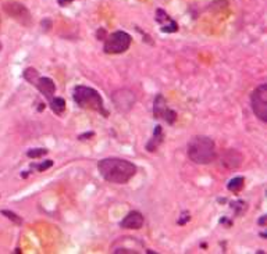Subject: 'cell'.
Instances as JSON below:
<instances>
[{"label":"cell","instance_id":"cell-1","mask_svg":"<svg viewBox=\"0 0 267 254\" xmlns=\"http://www.w3.org/2000/svg\"><path fill=\"white\" fill-rule=\"evenodd\" d=\"M99 173L108 182L127 183L137 173V167L127 160L117 157H109L100 160L98 164Z\"/></svg>","mask_w":267,"mask_h":254},{"label":"cell","instance_id":"cell-2","mask_svg":"<svg viewBox=\"0 0 267 254\" xmlns=\"http://www.w3.org/2000/svg\"><path fill=\"white\" fill-rule=\"evenodd\" d=\"M188 157L196 164H209L215 161L217 157L216 145L210 137L198 135L194 136L188 143Z\"/></svg>","mask_w":267,"mask_h":254},{"label":"cell","instance_id":"cell-3","mask_svg":"<svg viewBox=\"0 0 267 254\" xmlns=\"http://www.w3.org/2000/svg\"><path fill=\"white\" fill-rule=\"evenodd\" d=\"M74 100L81 108H89L93 111H98L103 114L104 117H108V111L104 108L102 96L99 95L98 91H95L92 88L84 87L79 85L74 89Z\"/></svg>","mask_w":267,"mask_h":254},{"label":"cell","instance_id":"cell-4","mask_svg":"<svg viewBox=\"0 0 267 254\" xmlns=\"http://www.w3.org/2000/svg\"><path fill=\"white\" fill-rule=\"evenodd\" d=\"M24 78H25L30 83L35 85V87L39 89V92L45 95V97H46L47 100H51V99H53V95H55V92H56V85H55V82L51 81L50 78L39 76L35 68H26L25 71H24Z\"/></svg>","mask_w":267,"mask_h":254},{"label":"cell","instance_id":"cell-5","mask_svg":"<svg viewBox=\"0 0 267 254\" xmlns=\"http://www.w3.org/2000/svg\"><path fill=\"white\" fill-rule=\"evenodd\" d=\"M129 45H131V36L124 31H117L106 38L103 50L108 54H120L128 50Z\"/></svg>","mask_w":267,"mask_h":254},{"label":"cell","instance_id":"cell-6","mask_svg":"<svg viewBox=\"0 0 267 254\" xmlns=\"http://www.w3.org/2000/svg\"><path fill=\"white\" fill-rule=\"evenodd\" d=\"M252 110L260 121H267V85L262 83L257 87L251 97Z\"/></svg>","mask_w":267,"mask_h":254},{"label":"cell","instance_id":"cell-7","mask_svg":"<svg viewBox=\"0 0 267 254\" xmlns=\"http://www.w3.org/2000/svg\"><path fill=\"white\" fill-rule=\"evenodd\" d=\"M153 116L154 118L157 120H165L166 122L169 124H174V121L177 120V114H175L174 110H171L167 106L165 97L162 95H157L156 99H154V104H153Z\"/></svg>","mask_w":267,"mask_h":254},{"label":"cell","instance_id":"cell-8","mask_svg":"<svg viewBox=\"0 0 267 254\" xmlns=\"http://www.w3.org/2000/svg\"><path fill=\"white\" fill-rule=\"evenodd\" d=\"M5 11L22 25L28 26L31 24V13L25 6L21 5V3H7V5H5Z\"/></svg>","mask_w":267,"mask_h":254},{"label":"cell","instance_id":"cell-9","mask_svg":"<svg viewBox=\"0 0 267 254\" xmlns=\"http://www.w3.org/2000/svg\"><path fill=\"white\" fill-rule=\"evenodd\" d=\"M113 100L116 103L118 110L121 111H127L132 107L134 102H135V97H134V93L129 91H120L116 92L113 96Z\"/></svg>","mask_w":267,"mask_h":254},{"label":"cell","instance_id":"cell-10","mask_svg":"<svg viewBox=\"0 0 267 254\" xmlns=\"http://www.w3.org/2000/svg\"><path fill=\"white\" fill-rule=\"evenodd\" d=\"M156 21L162 25V31L166 32V34H173V32H177L178 31V25L171 17H170L166 11H163L162 9L156 11Z\"/></svg>","mask_w":267,"mask_h":254},{"label":"cell","instance_id":"cell-11","mask_svg":"<svg viewBox=\"0 0 267 254\" xmlns=\"http://www.w3.org/2000/svg\"><path fill=\"white\" fill-rule=\"evenodd\" d=\"M144 225V215L139 211L129 213L125 218L120 222V227L125 229H141Z\"/></svg>","mask_w":267,"mask_h":254},{"label":"cell","instance_id":"cell-12","mask_svg":"<svg viewBox=\"0 0 267 254\" xmlns=\"http://www.w3.org/2000/svg\"><path fill=\"white\" fill-rule=\"evenodd\" d=\"M163 137H165V135H163V129H162V127H160V125H157V127L154 128V132H153V137H152V140H150V142L148 143V146H146L148 152H154V150L157 149V146H159L160 143L163 142Z\"/></svg>","mask_w":267,"mask_h":254},{"label":"cell","instance_id":"cell-13","mask_svg":"<svg viewBox=\"0 0 267 254\" xmlns=\"http://www.w3.org/2000/svg\"><path fill=\"white\" fill-rule=\"evenodd\" d=\"M228 153H230V156L231 157H228V154H224V158H223V164L226 165V167L228 168H236L239 164H241L242 161V157L241 156H238L236 158H234V156H235V150H228Z\"/></svg>","mask_w":267,"mask_h":254},{"label":"cell","instance_id":"cell-14","mask_svg":"<svg viewBox=\"0 0 267 254\" xmlns=\"http://www.w3.org/2000/svg\"><path fill=\"white\" fill-rule=\"evenodd\" d=\"M50 104H51V110L56 112V114H63L64 112V110H66V102L63 100L62 97H53L50 100Z\"/></svg>","mask_w":267,"mask_h":254},{"label":"cell","instance_id":"cell-15","mask_svg":"<svg viewBox=\"0 0 267 254\" xmlns=\"http://www.w3.org/2000/svg\"><path fill=\"white\" fill-rule=\"evenodd\" d=\"M244 185H245V179L242 178V177H236V178L231 179L230 182H228V190L230 192H239L242 188H244Z\"/></svg>","mask_w":267,"mask_h":254},{"label":"cell","instance_id":"cell-16","mask_svg":"<svg viewBox=\"0 0 267 254\" xmlns=\"http://www.w3.org/2000/svg\"><path fill=\"white\" fill-rule=\"evenodd\" d=\"M47 153L46 149H31V150H28L26 152V156L30 158H38L42 157V156H45Z\"/></svg>","mask_w":267,"mask_h":254},{"label":"cell","instance_id":"cell-17","mask_svg":"<svg viewBox=\"0 0 267 254\" xmlns=\"http://www.w3.org/2000/svg\"><path fill=\"white\" fill-rule=\"evenodd\" d=\"M2 214H3V215H7V218L11 219V221H14L16 224L20 225L21 222H22V219H21L20 217H18V215H16V214H14V213H11V211H7V210H3V211H2Z\"/></svg>","mask_w":267,"mask_h":254},{"label":"cell","instance_id":"cell-18","mask_svg":"<svg viewBox=\"0 0 267 254\" xmlns=\"http://www.w3.org/2000/svg\"><path fill=\"white\" fill-rule=\"evenodd\" d=\"M51 165H53V161H51V160H46L45 163L39 164V165H34V167H35L36 170H39V171H46L47 168H50Z\"/></svg>","mask_w":267,"mask_h":254},{"label":"cell","instance_id":"cell-19","mask_svg":"<svg viewBox=\"0 0 267 254\" xmlns=\"http://www.w3.org/2000/svg\"><path fill=\"white\" fill-rule=\"evenodd\" d=\"M182 217H184V218L178 221V224H180V225H184L186 221H190V214L184 213V214H182Z\"/></svg>","mask_w":267,"mask_h":254},{"label":"cell","instance_id":"cell-20","mask_svg":"<svg viewBox=\"0 0 267 254\" xmlns=\"http://www.w3.org/2000/svg\"><path fill=\"white\" fill-rule=\"evenodd\" d=\"M71 2H74V0H57V3L60 6H67V5H70Z\"/></svg>","mask_w":267,"mask_h":254},{"label":"cell","instance_id":"cell-21","mask_svg":"<svg viewBox=\"0 0 267 254\" xmlns=\"http://www.w3.org/2000/svg\"><path fill=\"white\" fill-rule=\"evenodd\" d=\"M91 136H93V132H89V133H85V135H81V136H79V139H84V137H91Z\"/></svg>","mask_w":267,"mask_h":254},{"label":"cell","instance_id":"cell-22","mask_svg":"<svg viewBox=\"0 0 267 254\" xmlns=\"http://www.w3.org/2000/svg\"><path fill=\"white\" fill-rule=\"evenodd\" d=\"M264 222H266V215H264V217H262V219L259 221V224L263 225V224H264Z\"/></svg>","mask_w":267,"mask_h":254},{"label":"cell","instance_id":"cell-23","mask_svg":"<svg viewBox=\"0 0 267 254\" xmlns=\"http://www.w3.org/2000/svg\"><path fill=\"white\" fill-rule=\"evenodd\" d=\"M0 50H2V43H0Z\"/></svg>","mask_w":267,"mask_h":254}]
</instances>
